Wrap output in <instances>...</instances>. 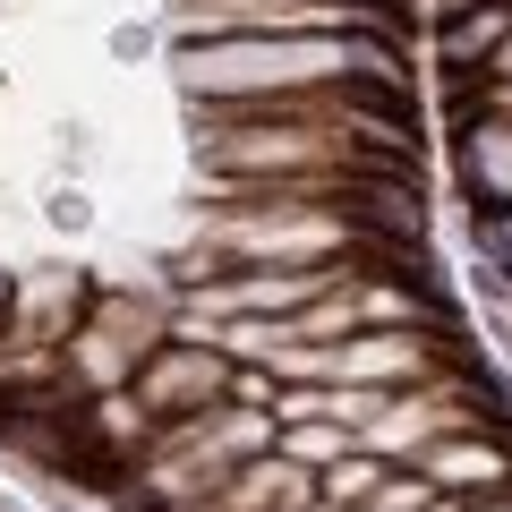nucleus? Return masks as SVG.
<instances>
[{"instance_id": "nucleus-1", "label": "nucleus", "mask_w": 512, "mask_h": 512, "mask_svg": "<svg viewBox=\"0 0 512 512\" xmlns=\"http://www.w3.org/2000/svg\"><path fill=\"white\" fill-rule=\"evenodd\" d=\"M188 111H197V171L231 188L419 180L410 94L384 86H316V94H256V103H188Z\"/></svg>"}, {"instance_id": "nucleus-2", "label": "nucleus", "mask_w": 512, "mask_h": 512, "mask_svg": "<svg viewBox=\"0 0 512 512\" xmlns=\"http://www.w3.org/2000/svg\"><path fill=\"white\" fill-rule=\"evenodd\" d=\"M171 77L188 103H256V94H316V86L410 94L402 43L384 35H197L171 43Z\"/></svg>"}, {"instance_id": "nucleus-3", "label": "nucleus", "mask_w": 512, "mask_h": 512, "mask_svg": "<svg viewBox=\"0 0 512 512\" xmlns=\"http://www.w3.org/2000/svg\"><path fill=\"white\" fill-rule=\"evenodd\" d=\"M256 453H274V410H256V402H214V410H197V419H171L146 453L128 461L137 512L197 504V495H214L222 478H231L239 461H256Z\"/></svg>"}, {"instance_id": "nucleus-4", "label": "nucleus", "mask_w": 512, "mask_h": 512, "mask_svg": "<svg viewBox=\"0 0 512 512\" xmlns=\"http://www.w3.org/2000/svg\"><path fill=\"white\" fill-rule=\"evenodd\" d=\"M410 0H171V43L197 35H384L402 43Z\"/></svg>"}, {"instance_id": "nucleus-5", "label": "nucleus", "mask_w": 512, "mask_h": 512, "mask_svg": "<svg viewBox=\"0 0 512 512\" xmlns=\"http://www.w3.org/2000/svg\"><path fill=\"white\" fill-rule=\"evenodd\" d=\"M231 376H239L231 350H214L205 333H171V342L137 367V384H128V393H137V410H146L154 436H163L171 419H197V410L231 402Z\"/></svg>"}, {"instance_id": "nucleus-6", "label": "nucleus", "mask_w": 512, "mask_h": 512, "mask_svg": "<svg viewBox=\"0 0 512 512\" xmlns=\"http://www.w3.org/2000/svg\"><path fill=\"white\" fill-rule=\"evenodd\" d=\"M316 495H325L316 470H299L291 453H256V461H239L214 495H197V504H180V512H308Z\"/></svg>"}, {"instance_id": "nucleus-7", "label": "nucleus", "mask_w": 512, "mask_h": 512, "mask_svg": "<svg viewBox=\"0 0 512 512\" xmlns=\"http://www.w3.org/2000/svg\"><path fill=\"white\" fill-rule=\"evenodd\" d=\"M453 180H461V197L487 205V214L512 205V120L504 111L478 103L470 120H453Z\"/></svg>"}, {"instance_id": "nucleus-8", "label": "nucleus", "mask_w": 512, "mask_h": 512, "mask_svg": "<svg viewBox=\"0 0 512 512\" xmlns=\"http://www.w3.org/2000/svg\"><path fill=\"white\" fill-rule=\"evenodd\" d=\"M419 470L436 478L444 495H512V427H470V436H444L419 453Z\"/></svg>"}, {"instance_id": "nucleus-9", "label": "nucleus", "mask_w": 512, "mask_h": 512, "mask_svg": "<svg viewBox=\"0 0 512 512\" xmlns=\"http://www.w3.org/2000/svg\"><path fill=\"white\" fill-rule=\"evenodd\" d=\"M512 35V0H478V9H444L436 18V69L444 77H478L487 86L495 52H504Z\"/></svg>"}, {"instance_id": "nucleus-10", "label": "nucleus", "mask_w": 512, "mask_h": 512, "mask_svg": "<svg viewBox=\"0 0 512 512\" xmlns=\"http://www.w3.org/2000/svg\"><path fill=\"white\" fill-rule=\"evenodd\" d=\"M393 470H402V461H384V453H367V444H350V453L333 461V470L316 478V487H325V504H342V512H367V504H376V487H384Z\"/></svg>"}, {"instance_id": "nucleus-11", "label": "nucleus", "mask_w": 512, "mask_h": 512, "mask_svg": "<svg viewBox=\"0 0 512 512\" xmlns=\"http://www.w3.org/2000/svg\"><path fill=\"white\" fill-rule=\"evenodd\" d=\"M350 444H359V436H350L342 419H299V427H274V453H291L299 470H316V478H325L333 461L350 453Z\"/></svg>"}, {"instance_id": "nucleus-12", "label": "nucleus", "mask_w": 512, "mask_h": 512, "mask_svg": "<svg viewBox=\"0 0 512 512\" xmlns=\"http://www.w3.org/2000/svg\"><path fill=\"white\" fill-rule=\"evenodd\" d=\"M478 248H487V265H504V274H512V205L478 222Z\"/></svg>"}, {"instance_id": "nucleus-13", "label": "nucleus", "mask_w": 512, "mask_h": 512, "mask_svg": "<svg viewBox=\"0 0 512 512\" xmlns=\"http://www.w3.org/2000/svg\"><path fill=\"white\" fill-rule=\"evenodd\" d=\"M478 103H487V111H504V120H512V77H487V94H478Z\"/></svg>"}, {"instance_id": "nucleus-14", "label": "nucleus", "mask_w": 512, "mask_h": 512, "mask_svg": "<svg viewBox=\"0 0 512 512\" xmlns=\"http://www.w3.org/2000/svg\"><path fill=\"white\" fill-rule=\"evenodd\" d=\"M9 308H18V274H0V333H9Z\"/></svg>"}, {"instance_id": "nucleus-15", "label": "nucleus", "mask_w": 512, "mask_h": 512, "mask_svg": "<svg viewBox=\"0 0 512 512\" xmlns=\"http://www.w3.org/2000/svg\"><path fill=\"white\" fill-rule=\"evenodd\" d=\"M487 77H512V35H504V52H495V69Z\"/></svg>"}, {"instance_id": "nucleus-16", "label": "nucleus", "mask_w": 512, "mask_h": 512, "mask_svg": "<svg viewBox=\"0 0 512 512\" xmlns=\"http://www.w3.org/2000/svg\"><path fill=\"white\" fill-rule=\"evenodd\" d=\"M52 512H94V504H77V495H60V504H52Z\"/></svg>"}]
</instances>
